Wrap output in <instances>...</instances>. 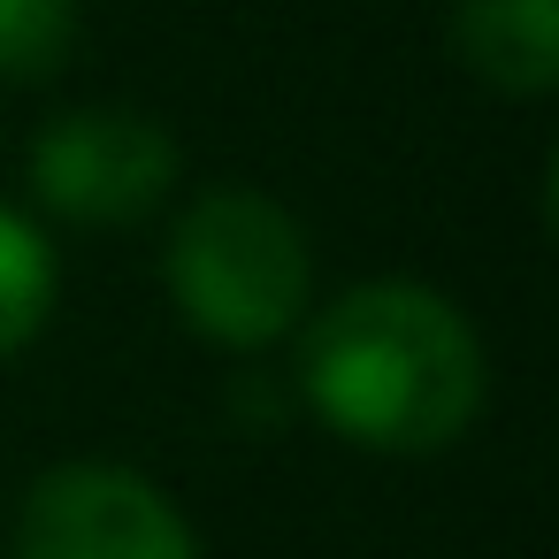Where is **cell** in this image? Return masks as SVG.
Segmentation results:
<instances>
[{
    "label": "cell",
    "instance_id": "4",
    "mask_svg": "<svg viewBox=\"0 0 559 559\" xmlns=\"http://www.w3.org/2000/svg\"><path fill=\"white\" fill-rule=\"evenodd\" d=\"M32 185L55 215L116 230V223H139L169 200L177 139L154 116H131V108H78V116H55L39 131Z\"/></svg>",
    "mask_w": 559,
    "mask_h": 559
},
{
    "label": "cell",
    "instance_id": "1",
    "mask_svg": "<svg viewBox=\"0 0 559 559\" xmlns=\"http://www.w3.org/2000/svg\"><path fill=\"white\" fill-rule=\"evenodd\" d=\"M307 406L360 452H444L483 414V345L421 284H360L299 337Z\"/></svg>",
    "mask_w": 559,
    "mask_h": 559
},
{
    "label": "cell",
    "instance_id": "7",
    "mask_svg": "<svg viewBox=\"0 0 559 559\" xmlns=\"http://www.w3.org/2000/svg\"><path fill=\"white\" fill-rule=\"evenodd\" d=\"M78 55V0H0V78L47 85Z\"/></svg>",
    "mask_w": 559,
    "mask_h": 559
},
{
    "label": "cell",
    "instance_id": "5",
    "mask_svg": "<svg viewBox=\"0 0 559 559\" xmlns=\"http://www.w3.org/2000/svg\"><path fill=\"white\" fill-rule=\"evenodd\" d=\"M460 62L513 100H544L559 85V0H452Z\"/></svg>",
    "mask_w": 559,
    "mask_h": 559
},
{
    "label": "cell",
    "instance_id": "2",
    "mask_svg": "<svg viewBox=\"0 0 559 559\" xmlns=\"http://www.w3.org/2000/svg\"><path fill=\"white\" fill-rule=\"evenodd\" d=\"M307 292H314L307 230L269 192L215 185L177 215L169 299H177L185 330H200L207 345L261 353V345L292 337L307 322Z\"/></svg>",
    "mask_w": 559,
    "mask_h": 559
},
{
    "label": "cell",
    "instance_id": "3",
    "mask_svg": "<svg viewBox=\"0 0 559 559\" xmlns=\"http://www.w3.org/2000/svg\"><path fill=\"white\" fill-rule=\"evenodd\" d=\"M16 559H200L169 490L131 467H47L16 506Z\"/></svg>",
    "mask_w": 559,
    "mask_h": 559
},
{
    "label": "cell",
    "instance_id": "6",
    "mask_svg": "<svg viewBox=\"0 0 559 559\" xmlns=\"http://www.w3.org/2000/svg\"><path fill=\"white\" fill-rule=\"evenodd\" d=\"M55 292H62V276H55V246H47L24 215L0 207V360H16V353L47 330Z\"/></svg>",
    "mask_w": 559,
    "mask_h": 559
}]
</instances>
